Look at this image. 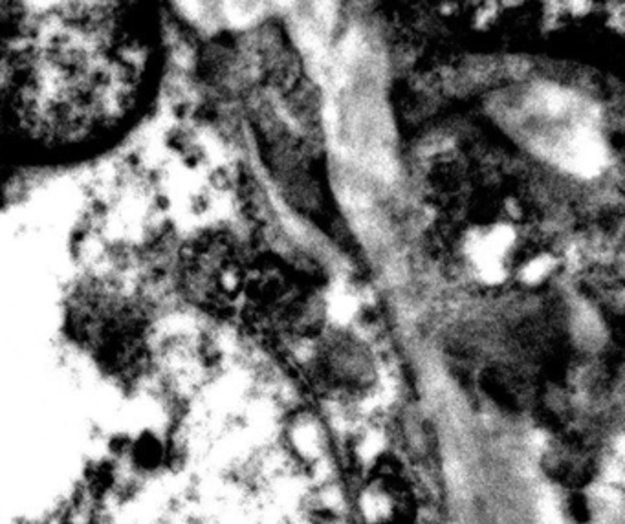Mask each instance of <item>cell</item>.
Segmentation results:
<instances>
[{
	"label": "cell",
	"instance_id": "obj_1",
	"mask_svg": "<svg viewBox=\"0 0 625 524\" xmlns=\"http://www.w3.org/2000/svg\"><path fill=\"white\" fill-rule=\"evenodd\" d=\"M546 268H548V264H546L545 261L534 262V264H532V266L528 268V272H526V277H528V279L541 277V273H545Z\"/></svg>",
	"mask_w": 625,
	"mask_h": 524
}]
</instances>
